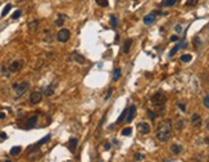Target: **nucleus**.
Returning a JSON list of instances; mask_svg holds the SVG:
<instances>
[{
	"label": "nucleus",
	"instance_id": "nucleus-19",
	"mask_svg": "<svg viewBox=\"0 0 209 162\" xmlns=\"http://www.w3.org/2000/svg\"><path fill=\"white\" fill-rule=\"evenodd\" d=\"M37 27H39V21H32V22L29 23V30L30 31H35Z\"/></svg>",
	"mask_w": 209,
	"mask_h": 162
},
{
	"label": "nucleus",
	"instance_id": "nucleus-37",
	"mask_svg": "<svg viewBox=\"0 0 209 162\" xmlns=\"http://www.w3.org/2000/svg\"><path fill=\"white\" fill-rule=\"evenodd\" d=\"M0 138H2V139H7V134L5 132H0Z\"/></svg>",
	"mask_w": 209,
	"mask_h": 162
},
{
	"label": "nucleus",
	"instance_id": "nucleus-6",
	"mask_svg": "<svg viewBox=\"0 0 209 162\" xmlns=\"http://www.w3.org/2000/svg\"><path fill=\"white\" fill-rule=\"evenodd\" d=\"M41 99H43V94H41L40 91H34L31 95H30V102L32 104H37L41 102Z\"/></svg>",
	"mask_w": 209,
	"mask_h": 162
},
{
	"label": "nucleus",
	"instance_id": "nucleus-5",
	"mask_svg": "<svg viewBox=\"0 0 209 162\" xmlns=\"http://www.w3.org/2000/svg\"><path fill=\"white\" fill-rule=\"evenodd\" d=\"M22 67H23V61H13L10 64H9V71L10 73H14V72H19L22 70Z\"/></svg>",
	"mask_w": 209,
	"mask_h": 162
},
{
	"label": "nucleus",
	"instance_id": "nucleus-7",
	"mask_svg": "<svg viewBox=\"0 0 209 162\" xmlns=\"http://www.w3.org/2000/svg\"><path fill=\"white\" fill-rule=\"evenodd\" d=\"M136 116V107L131 105L130 108H127V116H126V121L127 122H131V121L135 118Z\"/></svg>",
	"mask_w": 209,
	"mask_h": 162
},
{
	"label": "nucleus",
	"instance_id": "nucleus-8",
	"mask_svg": "<svg viewBox=\"0 0 209 162\" xmlns=\"http://www.w3.org/2000/svg\"><path fill=\"white\" fill-rule=\"evenodd\" d=\"M68 61L69 62H72V61H76L77 63H85V57H82L81 54H77V53H72L71 54V57L68 58Z\"/></svg>",
	"mask_w": 209,
	"mask_h": 162
},
{
	"label": "nucleus",
	"instance_id": "nucleus-2",
	"mask_svg": "<svg viewBox=\"0 0 209 162\" xmlns=\"http://www.w3.org/2000/svg\"><path fill=\"white\" fill-rule=\"evenodd\" d=\"M13 90L16 91V97L18 98V97H21V95H23V94L29 90V88H30V84L29 83H26V81H23V83H19V84H13Z\"/></svg>",
	"mask_w": 209,
	"mask_h": 162
},
{
	"label": "nucleus",
	"instance_id": "nucleus-23",
	"mask_svg": "<svg viewBox=\"0 0 209 162\" xmlns=\"http://www.w3.org/2000/svg\"><path fill=\"white\" fill-rule=\"evenodd\" d=\"M12 9V5L10 4H8V5H5V8L3 9V13H2V17H5L8 13H9V10Z\"/></svg>",
	"mask_w": 209,
	"mask_h": 162
},
{
	"label": "nucleus",
	"instance_id": "nucleus-17",
	"mask_svg": "<svg viewBox=\"0 0 209 162\" xmlns=\"http://www.w3.org/2000/svg\"><path fill=\"white\" fill-rule=\"evenodd\" d=\"M181 151H182V147H181V145L173 144V145L171 147V152H172V153H175V154H178Z\"/></svg>",
	"mask_w": 209,
	"mask_h": 162
},
{
	"label": "nucleus",
	"instance_id": "nucleus-39",
	"mask_svg": "<svg viewBox=\"0 0 209 162\" xmlns=\"http://www.w3.org/2000/svg\"><path fill=\"white\" fill-rule=\"evenodd\" d=\"M181 30H182V27H181V26H176V31L177 32H180Z\"/></svg>",
	"mask_w": 209,
	"mask_h": 162
},
{
	"label": "nucleus",
	"instance_id": "nucleus-10",
	"mask_svg": "<svg viewBox=\"0 0 209 162\" xmlns=\"http://www.w3.org/2000/svg\"><path fill=\"white\" fill-rule=\"evenodd\" d=\"M137 129L140 131V134H149L150 132V125L146 122H140L137 125Z\"/></svg>",
	"mask_w": 209,
	"mask_h": 162
},
{
	"label": "nucleus",
	"instance_id": "nucleus-18",
	"mask_svg": "<svg viewBox=\"0 0 209 162\" xmlns=\"http://www.w3.org/2000/svg\"><path fill=\"white\" fill-rule=\"evenodd\" d=\"M21 152H22V148H21L19 145L13 147L12 149H10V154H12V156H17V154H19Z\"/></svg>",
	"mask_w": 209,
	"mask_h": 162
},
{
	"label": "nucleus",
	"instance_id": "nucleus-11",
	"mask_svg": "<svg viewBox=\"0 0 209 162\" xmlns=\"http://www.w3.org/2000/svg\"><path fill=\"white\" fill-rule=\"evenodd\" d=\"M154 22H155V14H154V13H153V14H148V16L144 17V23L148 24V26L153 24Z\"/></svg>",
	"mask_w": 209,
	"mask_h": 162
},
{
	"label": "nucleus",
	"instance_id": "nucleus-4",
	"mask_svg": "<svg viewBox=\"0 0 209 162\" xmlns=\"http://www.w3.org/2000/svg\"><path fill=\"white\" fill-rule=\"evenodd\" d=\"M69 37H71V31L67 30V29H62L58 34H57V40L60 43H65L69 40Z\"/></svg>",
	"mask_w": 209,
	"mask_h": 162
},
{
	"label": "nucleus",
	"instance_id": "nucleus-28",
	"mask_svg": "<svg viewBox=\"0 0 209 162\" xmlns=\"http://www.w3.org/2000/svg\"><path fill=\"white\" fill-rule=\"evenodd\" d=\"M110 23H112L113 29H116V27H117V18L114 16H110Z\"/></svg>",
	"mask_w": 209,
	"mask_h": 162
},
{
	"label": "nucleus",
	"instance_id": "nucleus-25",
	"mask_svg": "<svg viewBox=\"0 0 209 162\" xmlns=\"http://www.w3.org/2000/svg\"><path fill=\"white\" fill-rule=\"evenodd\" d=\"M191 61V56H190V54H184V56L182 57H181V62H190Z\"/></svg>",
	"mask_w": 209,
	"mask_h": 162
},
{
	"label": "nucleus",
	"instance_id": "nucleus-3",
	"mask_svg": "<svg viewBox=\"0 0 209 162\" xmlns=\"http://www.w3.org/2000/svg\"><path fill=\"white\" fill-rule=\"evenodd\" d=\"M165 100H167V98H165L164 94H162V93H157V94H154V95L151 97V103L154 104V105H157V107L164 108V102Z\"/></svg>",
	"mask_w": 209,
	"mask_h": 162
},
{
	"label": "nucleus",
	"instance_id": "nucleus-12",
	"mask_svg": "<svg viewBox=\"0 0 209 162\" xmlns=\"http://www.w3.org/2000/svg\"><path fill=\"white\" fill-rule=\"evenodd\" d=\"M67 19V16H64V14H59L58 16V18H57V21L54 22V24L57 26V27H62L63 24H64V21Z\"/></svg>",
	"mask_w": 209,
	"mask_h": 162
},
{
	"label": "nucleus",
	"instance_id": "nucleus-42",
	"mask_svg": "<svg viewBox=\"0 0 209 162\" xmlns=\"http://www.w3.org/2000/svg\"><path fill=\"white\" fill-rule=\"evenodd\" d=\"M205 143L209 145V137H206V138H205Z\"/></svg>",
	"mask_w": 209,
	"mask_h": 162
},
{
	"label": "nucleus",
	"instance_id": "nucleus-13",
	"mask_svg": "<svg viewBox=\"0 0 209 162\" xmlns=\"http://www.w3.org/2000/svg\"><path fill=\"white\" fill-rule=\"evenodd\" d=\"M77 144H78V140H77L76 138H72L71 140H69V144H68V147H69V151H71V152H75V151H76V147H77Z\"/></svg>",
	"mask_w": 209,
	"mask_h": 162
},
{
	"label": "nucleus",
	"instance_id": "nucleus-20",
	"mask_svg": "<svg viewBox=\"0 0 209 162\" xmlns=\"http://www.w3.org/2000/svg\"><path fill=\"white\" fill-rule=\"evenodd\" d=\"M181 46H186V45H185L184 43H180V44H177V45H176V46H175V48H173V49L171 50L170 56H171V57H173V56H175V53H176V51H177V50H178V49H180Z\"/></svg>",
	"mask_w": 209,
	"mask_h": 162
},
{
	"label": "nucleus",
	"instance_id": "nucleus-14",
	"mask_svg": "<svg viewBox=\"0 0 209 162\" xmlns=\"http://www.w3.org/2000/svg\"><path fill=\"white\" fill-rule=\"evenodd\" d=\"M131 45H132V40L131 39H127L126 41H124V45H123V51L124 53H130V49H131Z\"/></svg>",
	"mask_w": 209,
	"mask_h": 162
},
{
	"label": "nucleus",
	"instance_id": "nucleus-22",
	"mask_svg": "<svg viewBox=\"0 0 209 162\" xmlns=\"http://www.w3.org/2000/svg\"><path fill=\"white\" fill-rule=\"evenodd\" d=\"M119 77H121V70H119V68H116L114 72H113V80H114V81H118Z\"/></svg>",
	"mask_w": 209,
	"mask_h": 162
},
{
	"label": "nucleus",
	"instance_id": "nucleus-38",
	"mask_svg": "<svg viewBox=\"0 0 209 162\" xmlns=\"http://www.w3.org/2000/svg\"><path fill=\"white\" fill-rule=\"evenodd\" d=\"M177 40H178V36H176V35H173L171 37V41H177Z\"/></svg>",
	"mask_w": 209,
	"mask_h": 162
},
{
	"label": "nucleus",
	"instance_id": "nucleus-35",
	"mask_svg": "<svg viewBox=\"0 0 209 162\" xmlns=\"http://www.w3.org/2000/svg\"><path fill=\"white\" fill-rule=\"evenodd\" d=\"M178 108L182 112H186V107H185V104H182V103H178Z\"/></svg>",
	"mask_w": 209,
	"mask_h": 162
},
{
	"label": "nucleus",
	"instance_id": "nucleus-1",
	"mask_svg": "<svg viewBox=\"0 0 209 162\" xmlns=\"http://www.w3.org/2000/svg\"><path fill=\"white\" fill-rule=\"evenodd\" d=\"M157 139L162 143H165L172 135V121L163 120L157 127Z\"/></svg>",
	"mask_w": 209,
	"mask_h": 162
},
{
	"label": "nucleus",
	"instance_id": "nucleus-9",
	"mask_svg": "<svg viewBox=\"0 0 209 162\" xmlns=\"http://www.w3.org/2000/svg\"><path fill=\"white\" fill-rule=\"evenodd\" d=\"M191 125H192L194 127H196V129L201 126V117H200L198 113L192 115V117H191Z\"/></svg>",
	"mask_w": 209,
	"mask_h": 162
},
{
	"label": "nucleus",
	"instance_id": "nucleus-26",
	"mask_svg": "<svg viewBox=\"0 0 209 162\" xmlns=\"http://www.w3.org/2000/svg\"><path fill=\"white\" fill-rule=\"evenodd\" d=\"M126 116H127V110H124V111L122 112V115L119 116V118L117 120V122H118V124H119V122H122V121H123L124 118H126Z\"/></svg>",
	"mask_w": 209,
	"mask_h": 162
},
{
	"label": "nucleus",
	"instance_id": "nucleus-36",
	"mask_svg": "<svg viewBox=\"0 0 209 162\" xmlns=\"http://www.w3.org/2000/svg\"><path fill=\"white\" fill-rule=\"evenodd\" d=\"M195 4H196V0H189L186 3V5H195Z\"/></svg>",
	"mask_w": 209,
	"mask_h": 162
},
{
	"label": "nucleus",
	"instance_id": "nucleus-30",
	"mask_svg": "<svg viewBox=\"0 0 209 162\" xmlns=\"http://www.w3.org/2000/svg\"><path fill=\"white\" fill-rule=\"evenodd\" d=\"M49 139H50V135H46V137H45L44 139H41V140H40V142H39V143L36 144V145L39 147V145H41V144H44V143H46V142H49Z\"/></svg>",
	"mask_w": 209,
	"mask_h": 162
},
{
	"label": "nucleus",
	"instance_id": "nucleus-27",
	"mask_svg": "<svg viewBox=\"0 0 209 162\" xmlns=\"http://www.w3.org/2000/svg\"><path fill=\"white\" fill-rule=\"evenodd\" d=\"M131 134H132V129L131 127H126V129L122 130V135H124V137H126V135H131Z\"/></svg>",
	"mask_w": 209,
	"mask_h": 162
},
{
	"label": "nucleus",
	"instance_id": "nucleus-34",
	"mask_svg": "<svg viewBox=\"0 0 209 162\" xmlns=\"http://www.w3.org/2000/svg\"><path fill=\"white\" fill-rule=\"evenodd\" d=\"M203 103H204V105L209 110V95H206L205 98H204V100H203Z\"/></svg>",
	"mask_w": 209,
	"mask_h": 162
},
{
	"label": "nucleus",
	"instance_id": "nucleus-24",
	"mask_svg": "<svg viewBox=\"0 0 209 162\" xmlns=\"http://www.w3.org/2000/svg\"><path fill=\"white\" fill-rule=\"evenodd\" d=\"M95 2L97 3V5H100V7H103V8L108 7V0H95Z\"/></svg>",
	"mask_w": 209,
	"mask_h": 162
},
{
	"label": "nucleus",
	"instance_id": "nucleus-21",
	"mask_svg": "<svg viewBox=\"0 0 209 162\" xmlns=\"http://www.w3.org/2000/svg\"><path fill=\"white\" fill-rule=\"evenodd\" d=\"M36 121H37V116H34L32 118H30V121L27 122V127H34L35 124H36Z\"/></svg>",
	"mask_w": 209,
	"mask_h": 162
},
{
	"label": "nucleus",
	"instance_id": "nucleus-40",
	"mask_svg": "<svg viewBox=\"0 0 209 162\" xmlns=\"http://www.w3.org/2000/svg\"><path fill=\"white\" fill-rule=\"evenodd\" d=\"M205 126H206V129L209 130V118L206 120V122H205Z\"/></svg>",
	"mask_w": 209,
	"mask_h": 162
},
{
	"label": "nucleus",
	"instance_id": "nucleus-29",
	"mask_svg": "<svg viewBox=\"0 0 209 162\" xmlns=\"http://www.w3.org/2000/svg\"><path fill=\"white\" fill-rule=\"evenodd\" d=\"M2 72H3V73H4V76H7V77H8V76H10V71H9V68H7L5 66H3V67H2Z\"/></svg>",
	"mask_w": 209,
	"mask_h": 162
},
{
	"label": "nucleus",
	"instance_id": "nucleus-41",
	"mask_svg": "<svg viewBox=\"0 0 209 162\" xmlns=\"http://www.w3.org/2000/svg\"><path fill=\"white\" fill-rule=\"evenodd\" d=\"M0 118H2V120L5 118V115H4V113H0Z\"/></svg>",
	"mask_w": 209,
	"mask_h": 162
},
{
	"label": "nucleus",
	"instance_id": "nucleus-43",
	"mask_svg": "<svg viewBox=\"0 0 209 162\" xmlns=\"http://www.w3.org/2000/svg\"><path fill=\"white\" fill-rule=\"evenodd\" d=\"M135 2H137V0H135Z\"/></svg>",
	"mask_w": 209,
	"mask_h": 162
},
{
	"label": "nucleus",
	"instance_id": "nucleus-15",
	"mask_svg": "<svg viewBox=\"0 0 209 162\" xmlns=\"http://www.w3.org/2000/svg\"><path fill=\"white\" fill-rule=\"evenodd\" d=\"M180 0H163L162 2V5L163 7H173L176 3H178Z\"/></svg>",
	"mask_w": 209,
	"mask_h": 162
},
{
	"label": "nucleus",
	"instance_id": "nucleus-31",
	"mask_svg": "<svg viewBox=\"0 0 209 162\" xmlns=\"http://www.w3.org/2000/svg\"><path fill=\"white\" fill-rule=\"evenodd\" d=\"M133 159H135V161H143V159H144V154H141V153H136V154L133 156Z\"/></svg>",
	"mask_w": 209,
	"mask_h": 162
},
{
	"label": "nucleus",
	"instance_id": "nucleus-16",
	"mask_svg": "<svg viewBox=\"0 0 209 162\" xmlns=\"http://www.w3.org/2000/svg\"><path fill=\"white\" fill-rule=\"evenodd\" d=\"M54 90H55V85H49L46 89H45V95L46 97H51L53 94H54Z\"/></svg>",
	"mask_w": 209,
	"mask_h": 162
},
{
	"label": "nucleus",
	"instance_id": "nucleus-33",
	"mask_svg": "<svg viewBox=\"0 0 209 162\" xmlns=\"http://www.w3.org/2000/svg\"><path fill=\"white\" fill-rule=\"evenodd\" d=\"M148 115H149L150 120H153V121H154V120H155V117H157V115H155L154 112H153V111H148Z\"/></svg>",
	"mask_w": 209,
	"mask_h": 162
},
{
	"label": "nucleus",
	"instance_id": "nucleus-32",
	"mask_svg": "<svg viewBox=\"0 0 209 162\" xmlns=\"http://www.w3.org/2000/svg\"><path fill=\"white\" fill-rule=\"evenodd\" d=\"M21 14H22V12H21V10L14 12V14L12 16V19H17V18H19V17H21Z\"/></svg>",
	"mask_w": 209,
	"mask_h": 162
}]
</instances>
